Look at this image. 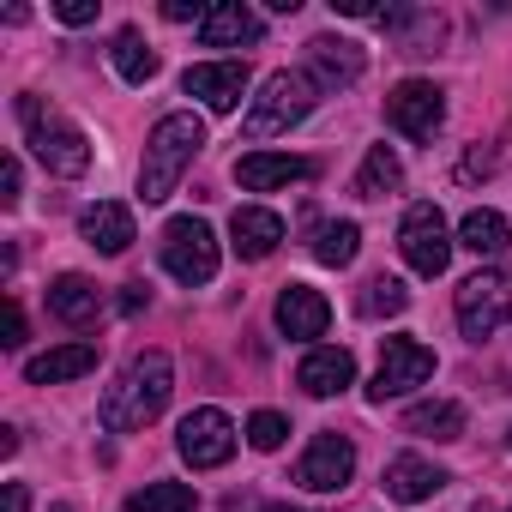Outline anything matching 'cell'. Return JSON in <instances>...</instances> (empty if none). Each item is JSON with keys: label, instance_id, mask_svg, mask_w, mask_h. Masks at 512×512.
<instances>
[{"label": "cell", "instance_id": "obj_15", "mask_svg": "<svg viewBox=\"0 0 512 512\" xmlns=\"http://www.w3.org/2000/svg\"><path fill=\"white\" fill-rule=\"evenodd\" d=\"M314 175V163L308 157H284V151H247L241 163H235V181L247 187V193H278V187H296V181H308Z\"/></svg>", "mask_w": 512, "mask_h": 512}, {"label": "cell", "instance_id": "obj_3", "mask_svg": "<svg viewBox=\"0 0 512 512\" xmlns=\"http://www.w3.org/2000/svg\"><path fill=\"white\" fill-rule=\"evenodd\" d=\"M199 145H205V121L199 115H163L157 127H151V139H145V163H139V193H145V205H157V199H169L175 187H181V175H187V163L199 157Z\"/></svg>", "mask_w": 512, "mask_h": 512}, {"label": "cell", "instance_id": "obj_29", "mask_svg": "<svg viewBox=\"0 0 512 512\" xmlns=\"http://www.w3.org/2000/svg\"><path fill=\"white\" fill-rule=\"evenodd\" d=\"M193 500H199V494H193L187 482H145L121 512H193Z\"/></svg>", "mask_w": 512, "mask_h": 512}, {"label": "cell", "instance_id": "obj_8", "mask_svg": "<svg viewBox=\"0 0 512 512\" xmlns=\"http://www.w3.org/2000/svg\"><path fill=\"white\" fill-rule=\"evenodd\" d=\"M175 452H181L193 470H217V464L235 458V422H229L217 404H199V410L181 416V428H175Z\"/></svg>", "mask_w": 512, "mask_h": 512}, {"label": "cell", "instance_id": "obj_6", "mask_svg": "<svg viewBox=\"0 0 512 512\" xmlns=\"http://www.w3.org/2000/svg\"><path fill=\"white\" fill-rule=\"evenodd\" d=\"M163 272L181 278L187 290L217 278V235L205 217H169L163 223Z\"/></svg>", "mask_w": 512, "mask_h": 512}, {"label": "cell", "instance_id": "obj_36", "mask_svg": "<svg viewBox=\"0 0 512 512\" xmlns=\"http://www.w3.org/2000/svg\"><path fill=\"white\" fill-rule=\"evenodd\" d=\"M145 302H151V290H145V284H127V296H121V314H139Z\"/></svg>", "mask_w": 512, "mask_h": 512}, {"label": "cell", "instance_id": "obj_28", "mask_svg": "<svg viewBox=\"0 0 512 512\" xmlns=\"http://www.w3.org/2000/svg\"><path fill=\"white\" fill-rule=\"evenodd\" d=\"M356 308H362L368 320H392V314H404V308H410V290H404L398 278H386V272H380V278H368V284H362Z\"/></svg>", "mask_w": 512, "mask_h": 512}, {"label": "cell", "instance_id": "obj_1", "mask_svg": "<svg viewBox=\"0 0 512 512\" xmlns=\"http://www.w3.org/2000/svg\"><path fill=\"white\" fill-rule=\"evenodd\" d=\"M169 392H175V362H169L163 350L133 356V362L121 368V380L103 392V428H109V434H133V428L157 422L163 404H169Z\"/></svg>", "mask_w": 512, "mask_h": 512}, {"label": "cell", "instance_id": "obj_11", "mask_svg": "<svg viewBox=\"0 0 512 512\" xmlns=\"http://www.w3.org/2000/svg\"><path fill=\"white\" fill-rule=\"evenodd\" d=\"M350 476H356V446H350V434H314V446H308L302 464H296V482L314 488V494H338V488H350Z\"/></svg>", "mask_w": 512, "mask_h": 512}, {"label": "cell", "instance_id": "obj_22", "mask_svg": "<svg viewBox=\"0 0 512 512\" xmlns=\"http://www.w3.org/2000/svg\"><path fill=\"white\" fill-rule=\"evenodd\" d=\"M97 368V344H61V350H49V356H31L25 362V380L31 386H61V380H79V374H91Z\"/></svg>", "mask_w": 512, "mask_h": 512}, {"label": "cell", "instance_id": "obj_27", "mask_svg": "<svg viewBox=\"0 0 512 512\" xmlns=\"http://www.w3.org/2000/svg\"><path fill=\"white\" fill-rule=\"evenodd\" d=\"M356 247H362V229H356L350 217L314 229V260H320V266H350V260H356Z\"/></svg>", "mask_w": 512, "mask_h": 512}, {"label": "cell", "instance_id": "obj_26", "mask_svg": "<svg viewBox=\"0 0 512 512\" xmlns=\"http://www.w3.org/2000/svg\"><path fill=\"white\" fill-rule=\"evenodd\" d=\"M109 61H115V73H121L127 85H151V79H157V49H151V43H145V37L133 31V25H127V31L115 37Z\"/></svg>", "mask_w": 512, "mask_h": 512}, {"label": "cell", "instance_id": "obj_30", "mask_svg": "<svg viewBox=\"0 0 512 512\" xmlns=\"http://www.w3.org/2000/svg\"><path fill=\"white\" fill-rule=\"evenodd\" d=\"M284 440H290V422H284L278 410H260V416L247 422V446H253V452H278Z\"/></svg>", "mask_w": 512, "mask_h": 512}, {"label": "cell", "instance_id": "obj_24", "mask_svg": "<svg viewBox=\"0 0 512 512\" xmlns=\"http://www.w3.org/2000/svg\"><path fill=\"white\" fill-rule=\"evenodd\" d=\"M404 428H410V434H422V440H458V434H464V404H452V398L410 404Z\"/></svg>", "mask_w": 512, "mask_h": 512}, {"label": "cell", "instance_id": "obj_2", "mask_svg": "<svg viewBox=\"0 0 512 512\" xmlns=\"http://www.w3.org/2000/svg\"><path fill=\"white\" fill-rule=\"evenodd\" d=\"M19 127H25V145H31V157L49 169V175H85L91 169V139H85V127H73L61 109H49V97H37V91H25L19 97Z\"/></svg>", "mask_w": 512, "mask_h": 512}, {"label": "cell", "instance_id": "obj_34", "mask_svg": "<svg viewBox=\"0 0 512 512\" xmlns=\"http://www.w3.org/2000/svg\"><path fill=\"white\" fill-rule=\"evenodd\" d=\"M205 13H211V7H199V0H169V7H163V19H175V25H187V19L199 25Z\"/></svg>", "mask_w": 512, "mask_h": 512}, {"label": "cell", "instance_id": "obj_20", "mask_svg": "<svg viewBox=\"0 0 512 512\" xmlns=\"http://www.w3.org/2000/svg\"><path fill=\"white\" fill-rule=\"evenodd\" d=\"M446 482H452V476H446L440 464L416 458V452H404V458H392V464H386V500H404V506H422V500H434Z\"/></svg>", "mask_w": 512, "mask_h": 512}, {"label": "cell", "instance_id": "obj_31", "mask_svg": "<svg viewBox=\"0 0 512 512\" xmlns=\"http://www.w3.org/2000/svg\"><path fill=\"white\" fill-rule=\"evenodd\" d=\"M19 193H25V169H19V157H0V205H19Z\"/></svg>", "mask_w": 512, "mask_h": 512}, {"label": "cell", "instance_id": "obj_12", "mask_svg": "<svg viewBox=\"0 0 512 512\" xmlns=\"http://www.w3.org/2000/svg\"><path fill=\"white\" fill-rule=\"evenodd\" d=\"M181 91L199 97L211 115H229V109H241V97H247V67H241V61H199V67L181 73Z\"/></svg>", "mask_w": 512, "mask_h": 512}, {"label": "cell", "instance_id": "obj_16", "mask_svg": "<svg viewBox=\"0 0 512 512\" xmlns=\"http://www.w3.org/2000/svg\"><path fill=\"white\" fill-rule=\"evenodd\" d=\"M260 13L241 7V0H223V7H211L199 19V49H247V43H260Z\"/></svg>", "mask_w": 512, "mask_h": 512}, {"label": "cell", "instance_id": "obj_38", "mask_svg": "<svg viewBox=\"0 0 512 512\" xmlns=\"http://www.w3.org/2000/svg\"><path fill=\"white\" fill-rule=\"evenodd\" d=\"M49 512H73V506H49Z\"/></svg>", "mask_w": 512, "mask_h": 512}, {"label": "cell", "instance_id": "obj_14", "mask_svg": "<svg viewBox=\"0 0 512 512\" xmlns=\"http://www.w3.org/2000/svg\"><path fill=\"white\" fill-rule=\"evenodd\" d=\"M296 386H302L308 398H338V392L356 386V356L338 350V344H314V350L302 356V368H296Z\"/></svg>", "mask_w": 512, "mask_h": 512}, {"label": "cell", "instance_id": "obj_13", "mask_svg": "<svg viewBox=\"0 0 512 512\" xmlns=\"http://www.w3.org/2000/svg\"><path fill=\"white\" fill-rule=\"evenodd\" d=\"M326 326H332V302L314 290V284H284L278 290V332L284 338H326Z\"/></svg>", "mask_w": 512, "mask_h": 512}, {"label": "cell", "instance_id": "obj_9", "mask_svg": "<svg viewBox=\"0 0 512 512\" xmlns=\"http://www.w3.org/2000/svg\"><path fill=\"white\" fill-rule=\"evenodd\" d=\"M386 121L404 133V139H434L440 127H446V91L434 85V79H404V85H392V97H386Z\"/></svg>", "mask_w": 512, "mask_h": 512}, {"label": "cell", "instance_id": "obj_21", "mask_svg": "<svg viewBox=\"0 0 512 512\" xmlns=\"http://www.w3.org/2000/svg\"><path fill=\"white\" fill-rule=\"evenodd\" d=\"M49 308H55L67 326H91V320L103 314V290H97L85 272H61V278L49 284Z\"/></svg>", "mask_w": 512, "mask_h": 512}, {"label": "cell", "instance_id": "obj_7", "mask_svg": "<svg viewBox=\"0 0 512 512\" xmlns=\"http://www.w3.org/2000/svg\"><path fill=\"white\" fill-rule=\"evenodd\" d=\"M398 247H404V266L416 272V278H440L446 266H452V229H446V217H440V205H410L404 211V229H398Z\"/></svg>", "mask_w": 512, "mask_h": 512}, {"label": "cell", "instance_id": "obj_5", "mask_svg": "<svg viewBox=\"0 0 512 512\" xmlns=\"http://www.w3.org/2000/svg\"><path fill=\"white\" fill-rule=\"evenodd\" d=\"M458 332L470 338V344H482V338H494L500 326H506V314H512V272L506 266H488V272H470L464 284H458Z\"/></svg>", "mask_w": 512, "mask_h": 512}, {"label": "cell", "instance_id": "obj_37", "mask_svg": "<svg viewBox=\"0 0 512 512\" xmlns=\"http://www.w3.org/2000/svg\"><path fill=\"white\" fill-rule=\"evenodd\" d=\"M266 512H296V506H266Z\"/></svg>", "mask_w": 512, "mask_h": 512}, {"label": "cell", "instance_id": "obj_23", "mask_svg": "<svg viewBox=\"0 0 512 512\" xmlns=\"http://www.w3.org/2000/svg\"><path fill=\"white\" fill-rule=\"evenodd\" d=\"M398 187H404L398 151H392V145H374V151L362 157V169H356V199H386V193H398Z\"/></svg>", "mask_w": 512, "mask_h": 512}, {"label": "cell", "instance_id": "obj_10", "mask_svg": "<svg viewBox=\"0 0 512 512\" xmlns=\"http://www.w3.org/2000/svg\"><path fill=\"white\" fill-rule=\"evenodd\" d=\"M428 380H434V350L416 344V338H386L380 344V374H374L368 398L386 404V398H404V392H416Z\"/></svg>", "mask_w": 512, "mask_h": 512}, {"label": "cell", "instance_id": "obj_33", "mask_svg": "<svg viewBox=\"0 0 512 512\" xmlns=\"http://www.w3.org/2000/svg\"><path fill=\"white\" fill-rule=\"evenodd\" d=\"M7 350H19L25 344V308H19V296H7V338H0Z\"/></svg>", "mask_w": 512, "mask_h": 512}, {"label": "cell", "instance_id": "obj_35", "mask_svg": "<svg viewBox=\"0 0 512 512\" xmlns=\"http://www.w3.org/2000/svg\"><path fill=\"white\" fill-rule=\"evenodd\" d=\"M25 506H31L25 482H7V488H0V512H25Z\"/></svg>", "mask_w": 512, "mask_h": 512}, {"label": "cell", "instance_id": "obj_25", "mask_svg": "<svg viewBox=\"0 0 512 512\" xmlns=\"http://www.w3.org/2000/svg\"><path fill=\"white\" fill-rule=\"evenodd\" d=\"M506 217L500 211H488V205H476V211H464V223H458V247H470L476 260H488V253H500L506 247Z\"/></svg>", "mask_w": 512, "mask_h": 512}, {"label": "cell", "instance_id": "obj_19", "mask_svg": "<svg viewBox=\"0 0 512 512\" xmlns=\"http://www.w3.org/2000/svg\"><path fill=\"white\" fill-rule=\"evenodd\" d=\"M79 235H85L97 253H127V247L139 241V229H133V211H127L121 199H97V205H85V217H79Z\"/></svg>", "mask_w": 512, "mask_h": 512}, {"label": "cell", "instance_id": "obj_32", "mask_svg": "<svg viewBox=\"0 0 512 512\" xmlns=\"http://www.w3.org/2000/svg\"><path fill=\"white\" fill-rule=\"evenodd\" d=\"M55 19H61V25H91V19H97V0H61Z\"/></svg>", "mask_w": 512, "mask_h": 512}, {"label": "cell", "instance_id": "obj_18", "mask_svg": "<svg viewBox=\"0 0 512 512\" xmlns=\"http://www.w3.org/2000/svg\"><path fill=\"white\" fill-rule=\"evenodd\" d=\"M229 241H235L241 260H272L278 241H284V217L266 211V205H241V211L229 217Z\"/></svg>", "mask_w": 512, "mask_h": 512}, {"label": "cell", "instance_id": "obj_17", "mask_svg": "<svg viewBox=\"0 0 512 512\" xmlns=\"http://www.w3.org/2000/svg\"><path fill=\"white\" fill-rule=\"evenodd\" d=\"M308 79H314L320 91L356 85V79H362V49L344 43V37H314V43H308Z\"/></svg>", "mask_w": 512, "mask_h": 512}, {"label": "cell", "instance_id": "obj_4", "mask_svg": "<svg viewBox=\"0 0 512 512\" xmlns=\"http://www.w3.org/2000/svg\"><path fill=\"white\" fill-rule=\"evenodd\" d=\"M314 103H320V85L308 79V73H272L266 85H260V97L247 103V121H241V139L247 145H260V139H278V133H290V127H302L308 115H314Z\"/></svg>", "mask_w": 512, "mask_h": 512}]
</instances>
